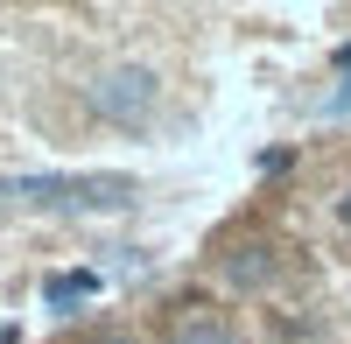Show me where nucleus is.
Here are the masks:
<instances>
[{"label": "nucleus", "mask_w": 351, "mask_h": 344, "mask_svg": "<svg viewBox=\"0 0 351 344\" xmlns=\"http://www.w3.org/2000/svg\"><path fill=\"white\" fill-rule=\"evenodd\" d=\"M225 281H232V288H267V281H274V246L239 239L225 253Z\"/></svg>", "instance_id": "f03ea898"}, {"label": "nucleus", "mask_w": 351, "mask_h": 344, "mask_svg": "<svg viewBox=\"0 0 351 344\" xmlns=\"http://www.w3.org/2000/svg\"><path fill=\"white\" fill-rule=\"evenodd\" d=\"M162 344H239V330H232L218 309H183V317L169 323V337Z\"/></svg>", "instance_id": "7ed1b4c3"}, {"label": "nucleus", "mask_w": 351, "mask_h": 344, "mask_svg": "<svg viewBox=\"0 0 351 344\" xmlns=\"http://www.w3.org/2000/svg\"><path fill=\"white\" fill-rule=\"evenodd\" d=\"M92 288H99V274H92V267H64V274H49V281H43V302H49V309H71V302L92 295Z\"/></svg>", "instance_id": "20e7f679"}, {"label": "nucleus", "mask_w": 351, "mask_h": 344, "mask_svg": "<svg viewBox=\"0 0 351 344\" xmlns=\"http://www.w3.org/2000/svg\"><path fill=\"white\" fill-rule=\"evenodd\" d=\"M337 218H344V225H351V197H344V204H337Z\"/></svg>", "instance_id": "39448f33"}, {"label": "nucleus", "mask_w": 351, "mask_h": 344, "mask_svg": "<svg viewBox=\"0 0 351 344\" xmlns=\"http://www.w3.org/2000/svg\"><path fill=\"white\" fill-rule=\"evenodd\" d=\"M84 106H92L106 127L141 134V127L162 112V77H155L148 64H106L92 84H84Z\"/></svg>", "instance_id": "f257e3e1"}]
</instances>
